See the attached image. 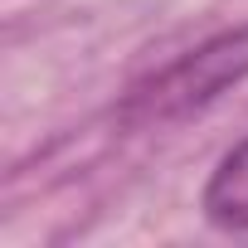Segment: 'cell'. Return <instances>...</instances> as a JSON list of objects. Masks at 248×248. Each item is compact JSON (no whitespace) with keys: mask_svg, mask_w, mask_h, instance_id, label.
I'll list each match as a JSON object with an SVG mask.
<instances>
[{"mask_svg":"<svg viewBox=\"0 0 248 248\" xmlns=\"http://www.w3.org/2000/svg\"><path fill=\"white\" fill-rule=\"evenodd\" d=\"M200 209L214 229L224 233H248V137L233 141L219 166L209 170L204 180V195H200Z\"/></svg>","mask_w":248,"mask_h":248,"instance_id":"7a4b0ae2","label":"cell"},{"mask_svg":"<svg viewBox=\"0 0 248 248\" xmlns=\"http://www.w3.org/2000/svg\"><path fill=\"white\" fill-rule=\"evenodd\" d=\"M238 83H248V25H233V30L185 49L151 78H141L122 97L117 122L122 127H170V122H185V117L214 107Z\"/></svg>","mask_w":248,"mask_h":248,"instance_id":"6da1fadb","label":"cell"}]
</instances>
